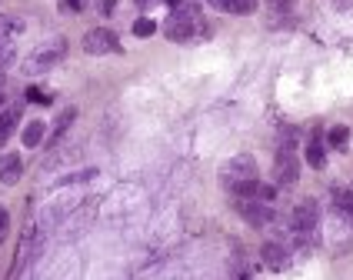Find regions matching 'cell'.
<instances>
[{
  "label": "cell",
  "mask_w": 353,
  "mask_h": 280,
  "mask_svg": "<svg viewBox=\"0 0 353 280\" xmlns=\"http://www.w3.org/2000/svg\"><path fill=\"white\" fill-rule=\"evenodd\" d=\"M197 27H207L200 21V7L197 3H183V7H176L174 14L167 17L164 34H167V40H190L197 34Z\"/></svg>",
  "instance_id": "1"
},
{
  "label": "cell",
  "mask_w": 353,
  "mask_h": 280,
  "mask_svg": "<svg viewBox=\"0 0 353 280\" xmlns=\"http://www.w3.org/2000/svg\"><path fill=\"white\" fill-rule=\"evenodd\" d=\"M64 51H67V40H64V37H53V40H47V44H40V47H37V51L24 60V74L27 77L47 74L53 64H60Z\"/></svg>",
  "instance_id": "2"
},
{
  "label": "cell",
  "mask_w": 353,
  "mask_h": 280,
  "mask_svg": "<svg viewBox=\"0 0 353 280\" xmlns=\"http://www.w3.org/2000/svg\"><path fill=\"white\" fill-rule=\"evenodd\" d=\"M247 180H257V160H253L250 153L230 157L227 164L220 167V183H224L227 190H237V187L247 183Z\"/></svg>",
  "instance_id": "3"
},
{
  "label": "cell",
  "mask_w": 353,
  "mask_h": 280,
  "mask_svg": "<svg viewBox=\"0 0 353 280\" xmlns=\"http://www.w3.org/2000/svg\"><path fill=\"white\" fill-rule=\"evenodd\" d=\"M83 53H90V57L120 53V40H117V34H114V30H107V27H94V30L83 37Z\"/></svg>",
  "instance_id": "4"
},
{
  "label": "cell",
  "mask_w": 353,
  "mask_h": 280,
  "mask_svg": "<svg viewBox=\"0 0 353 280\" xmlns=\"http://www.w3.org/2000/svg\"><path fill=\"white\" fill-rule=\"evenodd\" d=\"M297 177H300V160L290 147H283L277 153V164H274V180L280 187H290V183H297Z\"/></svg>",
  "instance_id": "5"
},
{
  "label": "cell",
  "mask_w": 353,
  "mask_h": 280,
  "mask_svg": "<svg viewBox=\"0 0 353 280\" xmlns=\"http://www.w3.org/2000/svg\"><path fill=\"white\" fill-rule=\"evenodd\" d=\"M317 220H320L317 201H300V204L293 207V230L297 233H310V230L317 227Z\"/></svg>",
  "instance_id": "6"
},
{
  "label": "cell",
  "mask_w": 353,
  "mask_h": 280,
  "mask_svg": "<svg viewBox=\"0 0 353 280\" xmlns=\"http://www.w3.org/2000/svg\"><path fill=\"white\" fill-rule=\"evenodd\" d=\"M240 217L253 227H267L274 220V210L267 207V201H240Z\"/></svg>",
  "instance_id": "7"
},
{
  "label": "cell",
  "mask_w": 353,
  "mask_h": 280,
  "mask_svg": "<svg viewBox=\"0 0 353 280\" xmlns=\"http://www.w3.org/2000/svg\"><path fill=\"white\" fill-rule=\"evenodd\" d=\"M233 194H240L244 201H274V197H277V187H267V183H260V180H247V183H240Z\"/></svg>",
  "instance_id": "8"
},
{
  "label": "cell",
  "mask_w": 353,
  "mask_h": 280,
  "mask_svg": "<svg viewBox=\"0 0 353 280\" xmlns=\"http://www.w3.org/2000/svg\"><path fill=\"white\" fill-rule=\"evenodd\" d=\"M24 177V157L21 153H3L0 157V180L3 183H17Z\"/></svg>",
  "instance_id": "9"
},
{
  "label": "cell",
  "mask_w": 353,
  "mask_h": 280,
  "mask_svg": "<svg viewBox=\"0 0 353 280\" xmlns=\"http://www.w3.org/2000/svg\"><path fill=\"white\" fill-rule=\"evenodd\" d=\"M260 257H263V264H267L270 270H283V267L290 264V254H287V247H283V244H277V240L263 244V247H260Z\"/></svg>",
  "instance_id": "10"
},
{
  "label": "cell",
  "mask_w": 353,
  "mask_h": 280,
  "mask_svg": "<svg viewBox=\"0 0 353 280\" xmlns=\"http://www.w3.org/2000/svg\"><path fill=\"white\" fill-rule=\"evenodd\" d=\"M213 10H224V14H237V17H244V14H253L257 10V0H207Z\"/></svg>",
  "instance_id": "11"
},
{
  "label": "cell",
  "mask_w": 353,
  "mask_h": 280,
  "mask_svg": "<svg viewBox=\"0 0 353 280\" xmlns=\"http://www.w3.org/2000/svg\"><path fill=\"white\" fill-rule=\"evenodd\" d=\"M306 160H310V167H324L327 164V147H324V137L320 133H313L310 140H306Z\"/></svg>",
  "instance_id": "12"
},
{
  "label": "cell",
  "mask_w": 353,
  "mask_h": 280,
  "mask_svg": "<svg viewBox=\"0 0 353 280\" xmlns=\"http://www.w3.org/2000/svg\"><path fill=\"white\" fill-rule=\"evenodd\" d=\"M17 120H21V107H10V110H3L0 114V147L10 140V133L17 127Z\"/></svg>",
  "instance_id": "13"
},
{
  "label": "cell",
  "mask_w": 353,
  "mask_h": 280,
  "mask_svg": "<svg viewBox=\"0 0 353 280\" xmlns=\"http://www.w3.org/2000/svg\"><path fill=\"white\" fill-rule=\"evenodd\" d=\"M44 133H47L44 120H30V124H27V130H24V144H27V147H40Z\"/></svg>",
  "instance_id": "14"
},
{
  "label": "cell",
  "mask_w": 353,
  "mask_h": 280,
  "mask_svg": "<svg viewBox=\"0 0 353 280\" xmlns=\"http://www.w3.org/2000/svg\"><path fill=\"white\" fill-rule=\"evenodd\" d=\"M24 30V21L21 17H10V14H0V40L10 37V34H21Z\"/></svg>",
  "instance_id": "15"
},
{
  "label": "cell",
  "mask_w": 353,
  "mask_h": 280,
  "mask_svg": "<svg viewBox=\"0 0 353 280\" xmlns=\"http://www.w3.org/2000/svg\"><path fill=\"white\" fill-rule=\"evenodd\" d=\"M74 117H77V110H74V107H70V110H64V114L57 117V124H53L51 140H60V137H64V130H67L70 124H74Z\"/></svg>",
  "instance_id": "16"
},
{
  "label": "cell",
  "mask_w": 353,
  "mask_h": 280,
  "mask_svg": "<svg viewBox=\"0 0 353 280\" xmlns=\"http://www.w3.org/2000/svg\"><path fill=\"white\" fill-rule=\"evenodd\" d=\"M347 137H350V130L340 124V127H333L327 133V144H333V147H343V144H347Z\"/></svg>",
  "instance_id": "17"
},
{
  "label": "cell",
  "mask_w": 353,
  "mask_h": 280,
  "mask_svg": "<svg viewBox=\"0 0 353 280\" xmlns=\"http://www.w3.org/2000/svg\"><path fill=\"white\" fill-rule=\"evenodd\" d=\"M153 30H157V24H153L151 17H140V21L133 24V34H137V37H151Z\"/></svg>",
  "instance_id": "18"
},
{
  "label": "cell",
  "mask_w": 353,
  "mask_h": 280,
  "mask_svg": "<svg viewBox=\"0 0 353 280\" xmlns=\"http://www.w3.org/2000/svg\"><path fill=\"white\" fill-rule=\"evenodd\" d=\"M7 230H10V217H7V207L0 204V244L7 240Z\"/></svg>",
  "instance_id": "19"
},
{
  "label": "cell",
  "mask_w": 353,
  "mask_h": 280,
  "mask_svg": "<svg viewBox=\"0 0 353 280\" xmlns=\"http://www.w3.org/2000/svg\"><path fill=\"white\" fill-rule=\"evenodd\" d=\"M10 60H14V51L0 44V67H10Z\"/></svg>",
  "instance_id": "20"
},
{
  "label": "cell",
  "mask_w": 353,
  "mask_h": 280,
  "mask_svg": "<svg viewBox=\"0 0 353 280\" xmlns=\"http://www.w3.org/2000/svg\"><path fill=\"white\" fill-rule=\"evenodd\" d=\"M164 3H170V7H174V10H176V7H183L187 0H164Z\"/></svg>",
  "instance_id": "21"
},
{
  "label": "cell",
  "mask_w": 353,
  "mask_h": 280,
  "mask_svg": "<svg viewBox=\"0 0 353 280\" xmlns=\"http://www.w3.org/2000/svg\"><path fill=\"white\" fill-rule=\"evenodd\" d=\"M137 3H140V7H147V3H153V0H137Z\"/></svg>",
  "instance_id": "22"
},
{
  "label": "cell",
  "mask_w": 353,
  "mask_h": 280,
  "mask_svg": "<svg viewBox=\"0 0 353 280\" xmlns=\"http://www.w3.org/2000/svg\"><path fill=\"white\" fill-rule=\"evenodd\" d=\"M0 103H3V90H0Z\"/></svg>",
  "instance_id": "23"
}]
</instances>
